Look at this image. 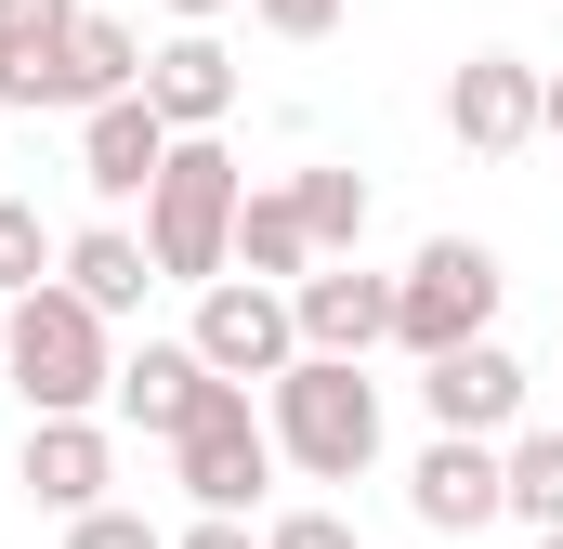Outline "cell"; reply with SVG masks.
<instances>
[{"label": "cell", "instance_id": "6da1fadb", "mask_svg": "<svg viewBox=\"0 0 563 549\" xmlns=\"http://www.w3.org/2000/svg\"><path fill=\"white\" fill-rule=\"evenodd\" d=\"M236 210H250L236 144L184 132L170 170H157V197H144V262H157V288H223V274H236Z\"/></svg>", "mask_w": 563, "mask_h": 549}, {"label": "cell", "instance_id": "7a4b0ae2", "mask_svg": "<svg viewBox=\"0 0 563 549\" xmlns=\"http://www.w3.org/2000/svg\"><path fill=\"white\" fill-rule=\"evenodd\" d=\"M0 380L26 393V418H92V406H119V340H106V314L79 288H26Z\"/></svg>", "mask_w": 563, "mask_h": 549}, {"label": "cell", "instance_id": "3957f363", "mask_svg": "<svg viewBox=\"0 0 563 549\" xmlns=\"http://www.w3.org/2000/svg\"><path fill=\"white\" fill-rule=\"evenodd\" d=\"M263 432H276L288 471L354 484V471L380 458V380H367V367H341V354H301L276 393H263Z\"/></svg>", "mask_w": 563, "mask_h": 549}, {"label": "cell", "instance_id": "277c9868", "mask_svg": "<svg viewBox=\"0 0 563 549\" xmlns=\"http://www.w3.org/2000/svg\"><path fill=\"white\" fill-rule=\"evenodd\" d=\"M498 249L485 236H432L420 262L394 274V340L420 354V367H445V354H472V340H498Z\"/></svg>", "mask_w": 563, "mask_h": 549}, {"label": "cell", "instance_id": "5b68a950", "mask_svg": "<svg viewBox=\"0 0 563 549\" xmlns=\"http://www.w3.org/2000/svg\"><path fill=\"white\" fill-rule=\"evenodd\" d=\"M170 471H184V497L210 511V524H250V497L276 484V432H263V406L223 380L210 406L184 418V445H170Z\"/></svg>", "mask_w": 563, "mask_h": 549}, {"label": "cell", "instance_id": "8992f818", "mask_svg": "<svg viewBox=\"0 0 563 549\" xmlns=\"http://www.w3.org/2000/svg\"><path fill=\"white\" fill-rule=\"evenodd\" d=\"M184 340H197V367H210V380H236V393H250V380L276 393L288 367H301V327H288V288H250V274L197 288V327H184Z\"/></svg>", "mask_w": 563, "mask_h": 549}, {"label": "cell", "instance_id": "52a82bcc", "mask_svg": "<svg viewBox=\"0 0 563 549\" xmlns=\"http://www.w3.org/2000/svg\"><path fill=\"white\" fill-rule=\"evenodd\" d=\"M445 132L472 144V157H525V144L551 132V66H525V53H472V66L445 79Z\"/></svg>", "mask_w": 563, "mask_h": 549}, {"label": "cell", "instance_id": "ba28073f", "mask_svg": "<svg viewBox=\"0 0 563 549\" xmlns=\"http://www.w3.org/2000/svg\"><path fill=\"white\" fill-rule=\"evenodd\" d=\"M525 354L511 340H472V354H445V367H420V406H432V432H459V445H511L525 432Z\"/></svg>", "mask_w": 563, "mask_h": 549}, {"label": "cell", "instance_id": "9c48e42d", "mask_svg": "<svg viewBox=\"0 0 563 549\" xmlns=\"http://www.w3.org/2000/svg\"><path fill=\"white\" fill-rule=\"evenodd\" d=\"M288 327H301V354L367 367V354L394 340V274H367V262H314L301 288H288Z\"/></svg>", "mask_w": 563, "mask_h": 549}, {"label": "cell", "instance_id": "30bf717a", "mask_svg": "<svg viewBox=\"0 0 563 549\" xmlns=\"http://www.w3.org/2000/svg\"><path fill=\"white\" fill-rule=\"evenodd\" d=\"M13 484H26L40 511L92 524V511H106V484H119V445H106V418H26V458H13Z\"/></svg>", "mask_w": 563, "mask_h": 549}, {"label": "cell", "instance_id": "8fae6325", "mask_svg": "<svg viewBox=\"0 0 563 549\" xmlns=\"http://www.w3.org/2000/svg\"><path fill=\"white\" fill-rule=\"evenodd\" d=\"M170 144H184V132H170L144 92H119V105H92V119H79V183H92L106 210H132V197H157Z\"/></svg>", "mask_w": 563, "mask_h": 549}, {"label": "cell", "instance_id": "7c38bea8", "mask_svg": "<svg viewBox=\"0 0 563 549\" xmlns=\"http://www.w3.org/2000/svg\"><path fill=\"white\" fill-rule=\"evenodd\" d=\"M144 105H157L170 132H223V119H236V53H223V26H170V40L144 53Z\"/></svg>", "mask_w": 563, "mask_h": 549}, {"label": "cell", "instance_id": "4fadbf2b", "mask_svg": "<svg viewBox=\"0 0 563 549\" xmlns=\"http://www.w3.org/2000/svg\"><path fill=\"white\" fill-rule=\"evenodd\" d=\"M407 511H420L432 537H472V524H511V484H498V445H459V432H432L420 471H407Z\"/></svg>", "mask_w": 563, "mask_h": 549}, {"label": "cell", "instance_id": "5bb4252c", "mask_svg": "<svg viewBox=\"0 0 563 549\" xmlns=\"http://www.w3.org/2000/svg\"><path fill=\"white\" fill-rule=\"evenodd\" d=\"M119 92H144V26L132 13H79L66 53H53V105L92 119V105H119Z\"/></svg>", "mask_w": 563, "mask_h": 549}, {"label": "cell", "instance_id": "9a60e30c", "mask_svg": "<svg viewBox=\"0 0 563 549\" xmlns=\"http://www.w3.org/2000/svg\"><path fill=\"white\" fill-rule=\"evenodd\" d=\"M223 380L197 367V340H144V354H119V418L132 432H157V445H184V418L210 406Z\"/></svg>", "mask_w": 563, "mask_h": 549}, {"label": "cell", "instance_id": "2e32d148", "mask_svg": "<svg viewBox=\"0 0 563 549\" xmlns=\"http://www.w3.org/2000/svg\"><path fill=\"white\" fill-rule=\"evenodd\" d=\"M79 0H0V105L13 119H53V53H66Z\"/></svg>", "mask_w": 563, "mask_h": 549}, {"label": "cell", "instance_id": "e0dca14e", "mask_svg": "<svg viewBox=\"0 0 563 549\" xmlns=\"http://www.w3.org/2000/svg\"><path fill=\"white\" fill-rule=\"evenodd\" d=\"M53 288H79L106 327L119 314H144V288H157V262H144V236L132 223H92V236H66V262H53Z\"/></svg>", "mask_w": 563, "mask_h": 549}, {"label": "cell", "instance_id": "ac0fdd59", "mask_svg": "<svg viewBox=\"0 0 563 549\" xmlns=\"http://www.w3.org/2000/svg\"><path fill=\"white\" fill-rule=\"evenodd\" d=\"M236 274H250V288H301V274H314V223H301L288 183H250V210H236Z\"/></svg>", "mask_w": 563, "mask_h": 549}, {"label": "cell", "instance_id": "d6986e66", "mask_svg": "<svg viewBox=\"0 0 563 549\" xmlns=\"http://www.w3.org/2000/svg\"><path fill=\"white\" fill-rule=\"evenodd\" d=\"M288 197H301V223H314V262H354V249H367V170L314 157V170H288Z\"/></svg>", "mask_w": 563, "mask_h": 549}, {"label": "cell", "instance_id": "ffe728a7", "mask_svg": "<svg viewBox=\"0 0 563 549\" xmlns=\"http://www.w3.org/2000/svg\"><path fill=\"white\" fill-rule=\"evenodd\" d=\"M498 484H511V524H525V537H563V432L525 418V432L498 445Z\"/></svg>", "mask_w": 563, "mask_h": 549}, {"label": "cell", "instance_id": "44dd1931", "mask_svg": "<svg viewBox=\"0 0 563 549\" xmlns=\"http://www.w3.org/2000/svg\"><path fill=\"white\" fill-rule=\"evenodd\" d=\"M53 262H66V249L40 236V210H26V197H0V301H26V288H53Z\"/></svg>", "mask_w": 563, "mask_h": 549}, {"label": "cell", "instance_id": "7402d4cb", "mask_svg": "<svg viewBox=\"0 0 563 549\" xmlns=\"http://www.w3.org/2000/svg\"><path fill=\"white\" fill-rule=\"evenodd\" d=\"M66 549H170V537H157V524H144V511H119V497H106V511H92V524H66Z\"/></svg>", "mask_w": 563, "mask_h": 549}, {"label": "cell", "instance_id": "603a6c76", "mask_svg": "<svg viewBox=\"0 0 563 549\" xmlns=\"http://www.w3.org/2000/svg\"><path fill=\"white\" fill-rule=\"evenodd\" d=\"M263 549H354V524H341V511H276Z\"/></svg>", "mask_w": 563, "mask_h": 549}, {"label": "cell", "instance_id": "cb8c5ba5", "mask_svg": "<svg viewBox=\"0 0 563 549\" xmlns=\"http://www.w3.org/2000/svg\"><path fill=\"white\" fill-rule=\"evenodd\" d=\"M250 13H263V26H276V40H328V26H341V13H354V0H250Z\"/></svg>", "mask_w": 563, "mask_h": 549}, {"label": "cell", "instance_id": "d4e9b609", "mask_svg": "<svg viewBox=\"0 0 563 549\" xmlns=\"http://www.w3.org/2000/svg\"><path fill=\"white\" fill-rule=\"evenodd\" d=\"M170 549H263V537H250V524H210V511H197V524H184Z\"/></svg>", "mask_w": 563, "mask_h": 549}, {"label": "cell", "instance_id": "484cf974", "mask_svg": "<svg viewBox=\"0 0 563 549\" xmlns=\"http://www.w3.org/2000/svg\"><path fill=\"white\" fill-rule=\"evenodd\" d=\"M157 13H170V26H223L236 0H157Z\"/></svg>", "mask_w": 563, "mask_h": 549}, {"label": "cell", "instance_id": "4316f807", "mask_svg": "<svg viewBox=\"0 0 563 549\" xmlns=\"http://www.w3.org/2000/svg\"><path fill=\"white\" fill-rule=\"evenodd\" d=\"M551 144H563V79H551Z\"/></svg>", "mask_w": 563, "mask_h": 549}, {"label": "cell", "instance_id": "83f0119b", "mask_svg": "<svg viewBox=\"0 0 563 549\" xmlns=\"http://www.w3.org/2000/svg\"><path fill=\"white\" fill-rule=\"evenodd\" d=\"M0 354H13V301H0Z\"/></svg>", "mask_w": 563, "mask_h": 549}, {"label": "cell", "instance_id": "f1b7e54d", "mask_svg": "<svg viewBox=\"0 0 563 549\" xmlns=\"http://www.w3.org/2000/svg\"><path fill=\"white\" fill-rule=\"evenodd\" d=\"M538 549H563V537H538Z\"/></svg>", "mask_w": 563, "mask_h": 549}]
</instances>
